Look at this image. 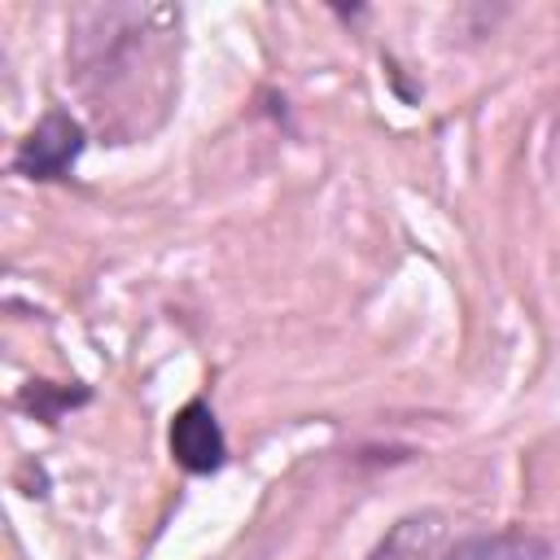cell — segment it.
<instances>
[{
  "label": "cell",
  "instance_id": "1",
  "mask_svg": "<svg viewBox=\"0 0 560 560\" xmlns=\"http://www.w3.org/2000/svg\"><path fill=\"white\" fill-rule=\"evenodd\" d=\"M179 13L171 4H88L70 18L66 66L109 136L149 131L175 92Z\"/></svg>",
  "mask_w": 560,
  "mask_h": 560
},
{
  "label": "cell",
  "instance_id": "2",
  "mask_svg": "<svg viewBox=\"0 0 560 560\" xmlns=\"http://www.w3.org/2000/svg\"><path fill=\"white\" fill-rule=\"evenodd\" d=\"M88 144V131L74 114L66 109H48L13 149V171L35 179V184H48V179H66L70 166L79 162Z\"/></svg>",
  "mask_w": 560,
  "mask_h": 560
},
{
  "label": "cell",
  "instance_id": "3",
  "mask_svg": "<svg viewBox=\"0 0 560 560\" xmlns=\"http://www.w3.org/2000/svg\"><path fill=\"white\" fill-rule=\"evenodd\" d=\"M171 455L184 472H219L228 464V438L206 398H188L171 420Z\"/></svg>",
  "mask_w": 560,
  "mask_h": 560
},
{
  "label": "cell",
  "instance_id": "4",
  "mask_svg": "<svg viewBox=\"0 0 560 560\" xmlns=\"http://www.w3.org/2000/svg\"><path fill=\"white\" fill-rule=\"evenodd\" d=\"M438 560H551V542L534 529L512 525V529L459 538L455 547L438 551Z\"/></svg>",
  "mask_w": 560,
  "mask_h": 560
},
{
  "label": "cell",
  "instance_id": "5",
  "mask_svg": "<svg viewBox=\"0 0 560 560\" xmlns=\"http://www.w3.org/2000/svg\"><path fill=\"white\" fill-rule=\"evenodd\" d=\"M442 534V512H411L363 560H438Z\"/></svg>",
  "mask_w": 560,
  "mask_h": 560
}]
</instances>
